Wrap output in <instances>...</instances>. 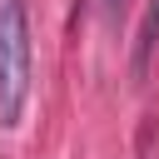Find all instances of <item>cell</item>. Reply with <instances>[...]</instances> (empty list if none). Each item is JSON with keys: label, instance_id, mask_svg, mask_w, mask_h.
<instances>
[{"label": "cell", "instance_id": "1", "mask_svg": "<svg viewBox=\"0 0 159 159\" xmlns=\"http://www.w3.org/2000/svg\"><path fill=\"white\" fill-rule=\"evenodd\" d=\"M30 99V10L0 0V124L15 129Z\"/></svg>", "mask_w": 159, "mask_h": 159}, {"label": "cell", "instance_id": "2", "mask_svg": "<svg viewBox=\"0 0 159 159\" xmlns=\"http://www.w3.org/2000/svg\"><path fill=\"white\" fill-rule=\"evenodd\" d=\"M159 50V0L144 5V20H139V35H134V80L149 75V60Z\"/></svg>", "mask_w": 159, "mask_h": 159}, {"label": "cell", "instance_id": "3", "mask_svg": "<svg viewBox=\"0 0 159 159\" xmlns=\"http://www.w3.org/2000/svg\"><path fill=\"white\" fill-rule=\"evenodd\" d=\"M119 5H124V0H104V10H109V15H119Z\"/></svg>", "mask_w": 159, "mask_h": 159}]
</instances>
